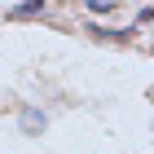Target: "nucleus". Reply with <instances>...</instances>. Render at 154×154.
Listing matches in <instances>:
<instances>
[{"mask_svg": "<svg viewBox=\"0 0 154 154\" xmlns=\"http://www.w3.org/2000/svg\"><path fill=\"white\" fill-rule=\"evenodd\" d=\"M40 9H44V0H22V5H18L9 18H31V13H40Z\"/></svg>", "mask_w": 154, "mask_h": 154, "instance_id": "1", "label": "nucleus"}, {"mask_svg": "<svg viewBox=\"0 0 154 154\" xmlns=\"http://www.w3.org/2000/svg\"><path fill=\"white\" fill-rule=\"evenodd\" d=\"M22 128H26V132H40V128H44V115H35V110H22Z\"/></svg>", "mask_w": 154, "mask_h": 154, "instance_id": "2", "label": "nucleus"}]
</instances>
